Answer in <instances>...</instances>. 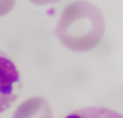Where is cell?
<instances>
[{
    "mask_svg": "<svg viewBox=\"0 0 123 118\" xmlns=\"http://www.w3.org/2000/svg\"><path fill=\"white\" fill-rule=\"evenodd\" d=\"M33 4H39V5H46V4H51L59 3L61 0H30Z\"/></svg>",
    "mask_w": 123,
    "mask_h": 118,
    "instance_id": "5b68a950",
    "label": "cell"
},
{
    "mask_svg": "<svg viewBox=\"0 0 123 118\" xmlns=\"http://www.w3.org/2000/svg\"><path fill=\"white\" fill-rule=\"evenodd\" d=\"M64 118H123V116L111 108L94 106L77 109Z\"/></svg>",
    "mask_w": 123,
    "mask_h": 118,
    "instance_id": "3957f363",
    "label": "cell"
},
{
    "mask_svg": "<svg viewBox=\"0 0 123 118\" xmlns=\"http://www.w3.org/2000/svg\"><path fill=\"white\" fill-rule=\"evenodd\" d=\"M19 73L14 62L0 51V114L16 101L19 94Z\"/></svg>",
    "mask_w": 123,
    "mask_h": 118,
    "instance_id": "7a4b0ae2",
    "label": "cell"
},
{
    "mask_svg": "<svg viewBox=\"0 0 123 118\" xmlns=\"http://www.w3.org/2000/svg\"><path fill=\"white\" fill-rule=\"evenodd\" d=\"M104 16L98 6L78 0L67 6L57 25V35L70 49L86 51L94 47L104 32Z\"/></svg>",
    "mask_w": 123,
    "mask_h": 118,
    "instance_id": "6da1fadb",
    "label": "cell"
},
{
    "mask_svg": "<svg viewBox=\"0 0 123 118\" xmlns=\"http://www.w3.org/2000/svg\"><path fill=\"white\" fill-rule=\"evenodd\" d=\"M15 0H0V15L9 13L13 9Z\"/></svg>",
    "mask_w": 123,
    "mask_h": 118,
    "instance_id": "277c9868",
    "label": "cell"
}]
</instances>
